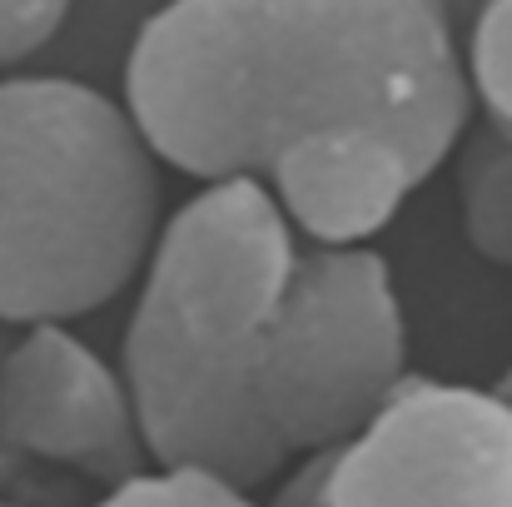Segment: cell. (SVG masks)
Returning <instances> with one entry per match:
<instances>
[{
	"mask_svg": "<svg viewBox=\"0 0 512 507\" xmlns=\"http://www.w3.org/2000/svg\"><path fill=\"white\" fill-rule=\"evenodd\" d=\"M453 155H458L463 239L488 264L512 269V135L473 115Z\"/></svg>",
	"mask_w": 512,
	"mask_h": 507,
	"instance_id": "obj_6",
	"label": "cell"
},
{
	"mask_svg": "<svg viewBox=\"0 0 512 507\" xmlns=\"http://www.w3.org/2000/svg\"><path fill=\"white\" fill-rule=\"evenodd\" d=\"M160 239V155L125 100L70 75H0V324H75Z\"/></svg>",
	"mask_w": 512,
	"mask_h": 507,
	"instance_id": "obj_3",
	"label": "cell"
},
{
	"mask_svg": "<svg viewBox=\"0 0 512 507\" xmlns=\"http://www.w3.org/2000/svg\"><path fill=\"white\" fill-rule=\"evenodd\" d=\"M269 507H319V458H304L299 468H289Z\"/></svg>",
	"mask_w": 512,
	"mask_h": 507,
	"instance_id": "obj_10",
	"label": "cell"
},
{
	"mask_svg": "<svg viewBox=\"0 0 512 507\" xmlns=\"http://www.w3.org/2000/svg\"><path fill=\"white\" fill-rule=\"evenodd\" d=\"M75 0H0V70L30 60L55 40Z\"/></svg>",
	"mask_w": 512,
	"mask_h": 507,
	"instance_id": "obj_9",
	"label": "cell"
},
{
	"mask_svg": "<svg viewBox=\"0 0 512 507\" xmlns=\"http://www.w3.org/2000/svg\"><path fill=\"white\" fill-rule=\"evenodd\" d=\"M498 388H503V393H508V398H512V363H508V373L498 378Z\"/></svg>",
	"mask_w": 512,
	"mask_h": 507,
	"instance_id": "obj_12",
	"label": "cell"
},
{
	"mask_svg": "<svg viewBox=\"0 0 512 507\" xmlns=\"http://www.w3.org/2000/svg\"><path fill=\"white\" fill-rule=\"evenodd\" d=\"M443 10H448V20L458 25V35H468V25L478 20V10L488 5V0H438Z\"/></svg>",
	"mask_w": 512,
	"mask_h": 507,
	"instance_id": "obj_11",
	"label": "cell"
},
{
	"mask_svg": "<svg viewBox=\"0 0 512 507\" xmlns=\"http://www.w3.org/2000/svg\"><path fill=\"white\" fill-rule=\"evenodd\" d=\"M473 115L512 135V0H488L463 35Z\"/></svg>",
	"mask_w": 512,
	"mask_h": 507,
	"instance_id": "obj_7",
	"label": "cell"
},
{
	"mask_svg": "<svg viewBox=\"0 0 512 507\" xmlns=\"http://www.w3.org/2000/svg\"><path fill=\"white\" fill-rule=\"evenodd\" d=\"M319 507H512V398L403 373L348 443L319 453Z\"/></svg>",
	"mask_w": 512,
	"mask_h": 507,
	"instance_id": "obj_4",
	"label": "cell"
},
{
	"mask_svg": "<svg viewBox=\"0 0 512 507\" xmlns=\"http://www.w3.org/2000/svg\"><path fill=\"white\" fill-rule=\"evenodd\" d=\"M0 433L30 458L120 488L150 473L135 393L70 324H35L0 363Z\"/></svg>",
	"mask_w": 512,
	"mask_h": 507,
	"instance_id": "obj_5",
	"label": "cell"
},
{
	"mask_svg": "<svg viewBox=\"0 0 512 507\" xmlns=\"http://www.w3.org/2000/svg\"><path fill=\"white\" fill-rule=\"evenodd\" d=\"M120 373L155 468L254 493L383 408L408 324L383 254L314 244L264 184L224 179L160 224Z\"/></svg>",
	"mask_w": 512,
	"mask_h": 507,
	"instance_id": "obj_2",
	"label": "cell"
},
{
	"mask_svg": "<svg viewBox=\"0 0 512 507\" xmlns=\"http://www.w3.org/2000/svg\"><path fill=\"white\" fill-rule=\"evenodd\" d=\"M125 110L204 184L254 179L314 244H368L453 160L473 90L438 0H165Z\"/></svg>",
	"mask_w": 512,
	"mask_h": 507,
	"instance_id": "obj_1",
	"label": "cell"
},
{
	"mask_svg": "<svg viewBox=\"0 0 512 507\" xmlns=\"http://www.w3.org/2000/svg\"><path fill=\"white\" fill-rule=\"evenodd\" d=\"M90 507H264L254 503V493H239L209 473L194 468H150L120 488H110L100 503Z\"/></svg>",
	"mask_w": 512,
	"mask_h": 507,
	"instance_id": "obj_8",
	"label": "cell"
}]
</instances>
